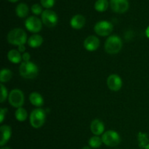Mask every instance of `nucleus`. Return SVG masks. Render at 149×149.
<instances>
[{"mask_svg":"<svg viewBox=\"0 0 149 149\" xmlns=\"http://www.w3.org/2000/svg\"><path fill=\"white\" fill-rule=\"evenodd\" d=\"M7 42L13 45H24L28 42L27 34L23 29H14L10 31L7 36Z\"/></svg>","mask_w":149,"mask_h":149,"instance_id":"1","label":"nucleus"},{"mask_svg":"<svg viewBox=\"0 0 149 149\" xmlns=\"http://www.w3.org/2000/svg\"><path fill=\"white\" fill-rule=\"evenodd\" d=\"M19 73L22 77L27 79H33L39 74V68L31 61L23 62L19 67Z\"/></svg>","mask_w":149,"mask_h":149,"instance_id":"2","label":"nucleus"},{"mask_svg":"<svg viewBox=\"0 0 149 149\" xmlns=\"http://www.w3.org/2000/svg\"><path fill=\"white\" fill-rule=\"evenodd\" d=\"M122 48V41L116 35L110 36L105 42L104 49L108 54L114 55L119 53Z\"/></svg>","mask_w":149,"mask_h":149,"instance_id":"3","label":"nucleus"},{"mask_svg":"<svg viewBox=\"0 0 149 149\" xmlns=\"http://www.w3.org/2000/svg\"><path fill=\"white\" fill-rule=\"evenodd\" d=\"M46 119V111L42 109H36L31 111L29 117L30 124L35 129L42 127Z\"/></svg>","mask_w":149,"mask_h":149,"instance_id":"4","label":"nucleus"},{"mask_svg":"<svg viewBox=\"0 0 149 149\" xmlns=\"http://www.w3.org/2000/svg\"><path fill=\"white\" fill-rule=\"evenodd\" d=\"M102 141L106 146L115 147L121 142V137L117 132L114 130H108L102 135Z\"/></svg>","mask_w":149,"mask_h":149,"instance_id":"5","label":"nucleus"},{"mask_svg":"<svg viewBox=\"0 0 149 149\" xmlns=\"http://www.w3.org/2000/svg\"><path fill=\"white\" fill-rule=\"evenodd\" d=\"M8 100L12 106L18 109V108L22 107L24 103V94L22 90H19V89H14L9 93Z\"/></svg>","mask_w":149,"mask_h":149,"instance_id":"6","label":"nucleus"},{"mask_svg":"<svg viewBox=\"0 0 149 149\" xmlns=\"http://www.w3.org/2000/svg\"><path fill=\"white\" fill-rule=\"evenodd\" d=\"M113 30V26L111 22L107 20H101L95 25L94 31L100 36H109Z\"/></svg>","mask_w":149,"mask_h":149,"instance_id":"7","label":"nucleus"},{"mask_svg":"<svg viewBox=\"0 0 149 149\" xmlns=\"http://www.w3.org/2000/svg\"><path fill=\"white\" fill-rule=\"evenodd\" d=\"M42 21L47 27L53 28L58 23V15L52 10H45L42 14Z\"/></svg>","mask_w":149,"mask_h":149,"instance_id":"8","label":"nucleus"},{"mask_svg":"<svg viewBox=\"0 0 149 149\" xmlns=\"http://www.w3.org/2000/svg\"><path fill=\"white\" fill-rule=\"evenodd\" d=\"M25 26L31 33H38L42 29V21L37 17L31 16L25 21Z\"/></svg>","mask_w":149,"mask_h":149,"instance_id":"9","label":"nucleus"},{"mask_svg":"<svg viewBox=\"0 0 149 149\" xmlns=\"http://www.w3.org/2000/svg\"><path fill=\"white\" fill-rule=\"evenodd\" d=\"M110 5L114 13L122 14L127 11L130 4L128 0H110Z\"/></svg>","mask_w":149,"mask_h":149,"instance_id":"10","label":"nucleus"},{"mask_svg":"<svg viewBox=\"0 0 149 149\" xmlns=\"http://www.w3.org/2000/svg\"><path fill=\"white\" fill-rule=\"evenodd\" d=\"M107 85L112 91H119L122 87V80L117 74H111L107 79Z\"/></svg>","mask_w":149,"mask_h":149,"instance_id":"11","label":"nucleus"},{"mask_svg":"<svg viewBox=\"0 0 149 149\" xmlns=\"http://www.w3.org/2000/svg\"><path fill=\"white\" fill-rule=\"evenodd\" d=\"M99 46H100V40L95 36H87L84 41V48L90 52L97 50Z\"/></svg>","mask_w":149,"mask_h":149,"instance_id":"12","label":"nucleus"},{"mask_svg":"<svg viewBox=\"0 0 149 149\" xmlns=\"http://www.w3.org/2000/svg\"><path fill=\"white\" fill-rule=\"evenodd\" d=\"M90 130H91L92 133H93V135L99 136V135L104 133V124H103V122H102L101 120H100V119H94V120L92 121L91 125H90Z\"/></svg>","mask_w":149,"mask_h":149,"instance_id":"13","label":"nucleus"},{"mask_svg":"<svg viewBox=\"0 0 149 149\" xmlns=\"http://www.w3.org/2000/svg\"><path fill=\"white\" fill-rule=\"evenodd\" d=\"M1 140H0V146H4L10 139L12 135V129L9 125H4L1 126Z\"/></svg>","mask_w":149,"mask_h":149,"instance_id":"14","label":"nucleus"},{"mask_svg":"<svg viewBox=\"0 0 149 149\" xmlns=\"http://www.w3.org/2000/svg\"><path fill=\"white\" fill-rule=\"evenodd\" d=\"M86 23V19L81 15H76L71 19L70 24L71 26L74 29H81L84 26Z\"/></svg>","mask_w":149,"mask_h":149,"instance_id":"15","label":"nucleus"},{"mask_svg":"<svg viewBox=\"0 0 149 149\" xmlns=\"http://www.w3.org/2000/svg\"><path fill=\"white\" fill-rule=\"evenodd\" d=\"M28 45L31 48H37L43 43V37L39 34H33L28 39Z\"/></svg>","mask_w":149,"mask_h":149,"instance_id":"16","label":"nucleus"},{"mask_svg":"<svg viewBox=\"0 0 149 149\" xmlns=\"http://www.w3.org/2000/svg\"><path fill=\"white\" fill-rule=\"evenodd\" d=\"M29 100L33 106L41 107L44 105V98L41 94L36 92H33L29 95Z\"/></svg>","mask_w":149,"mask_h":149,"instance_id":"17","label":"nucleus"},{"mask_svg":"<svg viewBox=\"0 0 149 149\" xmlns=\"http://www.w3.org/2000/svg\"><path fill=\"white\" fill-rule=\"evenodd\" d=\"M7 58H8L9 61L15 64L20 63L23 60L20 52L17 49H10L7 53Z\"/></svg>","mask_w":149,"mask_h":149,"instance_id":"18","label":"nucleus"},{"mask_svg":"<svg viewBox=\"0 0 149 149\" xmlns=\"http://www.w3.org/2000/svg\"><path fill=\"white\" fill-rule=\"evenodd\" d=\"M138 141L141 149H149V138L146 133L140 132L138 135Z\"/></svg>","mask_w":149,"mask_h":149,"instance_id":"19","label":"nucleus"},{"mask_svg":"<svg viewBox=\"0 0 149 149\" xmlns=\"http://www.w3.org/2000/svg\"><path fill=\"white\" fill-rule=\"evenodd\" d=\"M29 7L25 3H20L15 8V13L20 18L26 17L29 15Z\"/></svg>","mask_w":149,"mask_h":149,"instance_id":"20","label":"nucleus"},{"mask_svg":"<svg viewBox=\"0 0 149 149\" xmlns=\"http://www.w3.org/2000/svg\"><path fill=\"white\" fill-rule=\"evenodd\" d=\"M15 119H17L18 122H24V121H26L28 118L27 111L22 107L18 108V109H17V110L15 111Z\"/></svg>","mask_w":149,"mask_h":149,"instance_id":"21","label":"nucleus"},{"mask_svg":"<svg viewBox=\"0 0 149 149\" xmlns=\"http://www.w3.org/2000/svg\"><path fill=\"white\" fill-rule=\"evenodd\" d=\"M13 77V73L8 68H3L0 73V81L2 83L8 82Z\"/></svg>","mask_w":149,"mask_h":149,"instance_id":"22","label":"nucleus"},{"mask_svg":"<svg viewBox=\"0 0 149 149\" xmlns=\"http://www.w3.org/2000/svg\"><path fill=\"white\" fill-rule=\"evenodd\" d=\"M109 5V2L108 0H97L95 3V9L97 12L103 13L108 9Z\"/></svg>","mask_w":149,"mask_h":149,"instance_id":"23","label":"nucleus"},{"mask_svg":"<svg viewBox=\"0 0 149 149\" xmlns=\"http://www.w3.org/2000/svg\"><path fill=\"white\" fill-rule=\"evenodd\" d=\"M102 143H103L102 138H100L99 136H97V135H95V136L90 138L88 141L89 146L93 148H100L101 146Z\"/></svg>","mask_w":149,"mask_h":149,"instance_id":"24","label":"nucleus"},{"mask_svg":"<svg viewBox=\"0 0 149 149\" xmlns=\"http://www.w3.org/2000/svg\"><path fill=\"white\" fill-rule=\"evenodd\" d=\"M1 98H0V102L3 103L6 100L7 98V96H9L8 93H7V90L3 84H1Z\"/></svg>","mask_w":149,"mask_h":149,"instance_id":"25","label":"nucleus"},{"mask_svg":"<svg viewBox=\"0 0 149 149\" xmlns=\"http://www.w3.org/2000/svg\"><path fill=\"white\" fill-rule=\"evenodd\" d=\"M40 2L42 7L48 10V9L53 7L54 4H55V0H40Z\"/></svg>","mask_w":149,"mask_h":149,"instance_id":"26","label":"nucleus"},{"mask_svg":"<svg viewBox=\"0 0 149 149\" xmlns=\"http://www.w3.org/2000/svg\"><path fill=\"white\" fill-rule=\"evenodd\" d=\"M31 11L33 14H35L36 15H39L42 14L43 11H42V8L41 7V5H39V4H34L32 5L31 7Z\"/></svg>","mask_w":149,"mask_h":149,"instance_id":"27","label":"nucleus"},{"mask_svg":"<svg viewBox=\"0 0 149 149\" xmlns=\"http://www.w3.org/2000/svg\"><path fill=\"white\" fill-rule=\"evenodd\" d=\"M7 111V109H6V108H1L0 109V123H2L4 122V119L5 118V115Z\"/></svg>","mask_w":149,"mask_h":149,"instance_id":"28","label":"nucleus"},{"mask_svg":"<svg viewBox=\"0 0 149 149\" xmlns=\"http://www.w3.org/2000/svg\"><path fill=\"white\" fill-rule=\"evenodd\" d=\"M30 58L31 55L29 52H25L24 53H23V55H22V59L23 60V62H29V61H30Z\"/></svg>","mask_w":149,"mask_h":149,"instance_id":"29","label":"nucleus"},{"mask_svg":"<svg viewBox=\"0 0 149 149\" xmlns=\"http://www.w3.org/2000/svg\"><path fill=\"white\" fill-rule=\"evenodd\" d=\"M17 50H18L20 52H23V53H24L25 50H26V47H25L24 45H20V46H18V47H17Z\"/></svg>","mask_w":149,"mask_h":149,"instance_id":"30","label":"nucleus"},{"mask_svg":"<svg viewBox=\"0 0 149 149\" xmlns=\"http://www.w3.org/2000/svg\"><path fill=\"white\" fill-rule=\"evenodd\" d=\"M146 35L147 37L149 38V26H148V28L146 29Z\"/></svg>","mask_w":149,"mask_h":149,"instance_id":"31","label":"nucleus"},{"mask_svg":"<svg viewBox=\"0 0 149 149\" xmlns=\"http://www.w3.org/2000/svg\"><path fill=\"white\" fill-rule=\"evenodd\" d=\"M8 1H10V2H13V3H14V2H16V1H18V0H8Z\"/></svg>","mask_w":149,"mask_h":149,"instance_id":"32","label":"nucleus"},{"mask_svg":"<svg viewBox=\"0 0 149 149\" xmlns=\"http://www.w3.org/2000/svg\"><path fill=\"white\" fill-rule=\"evenodd\" d=\"M90 148H91V147H89V146H84V147H83L82 149H91Z\"/></svg>","mask_w":149,"mask_h":149,"instance_id":"33","label":"nucleus"},{"mask_svg":"<svg viewBox=\"0 0 149 149\" xmlns=\"http://www.w3.org/2000/svg\"><path fill=\"white\" fill-rule=\"evenodd\" d=\"M1 149H11L10 148V147H7V146H4V147H2Z\"/></svg>","mask_w":149,"mask_h":149,"instance_id":"34","label":"nucleus"}]
</instances>
